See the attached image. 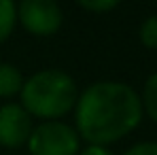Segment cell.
<instances>
[{
    "label": "cell",
    "instance_id": "cell-1",
    "mask_svg": "<svg viewBox=\"0 0 157 155\" xmlns=\"http://www.w3.org/2000/svg\"><path fill=\"white\" fill-rule=\"evenodd\" d=\"M75 130L85 145L110 147L130 136L144 119L140 94L123 81H96L78 91Z\"/></svg>",
    "mask_w": 157,
    "mask_h": 155
},
{
    "label": "cell",
    "instance_id": "cell-4",
    "mask_svg": "<svg viewBox=\"0 0 157 155\" xmlns=\"http://www.w3.org/2000/svg\"><path fill=\"white\" fill-rule=\"evenodd\" d=\"M17 24L30 36L49 38L59 32L64 24V11L57 0H19Z\"/></svg>",
    "mask_w": 157,
    "mask_h": 155
},
{
    "label": "cell",
    "instance_id": "cell-7",
    "mask_svg": "<svg viewBox=\"0 0 157 155\" xmlns=\"http://www.w3.org/2000/svg\"><path fill=\"white\" fill-rule=\"evenodd\" d=\"M140 102H142V113L144 117H149L157 126V70L151 72L140 91Z\"/></svg>",
    "mask_w": 157,
    "mask_h": 155
},
{
    "label": "cell",
    "instance_id": "cell-5",
    "mask_svg": "<svg viewBox=\"0 0 157 155\" xmlns=\"http://www.w3.org/2000/svg\"><path fill=\"white\" fill-rule=\"evenodd\" d=\"M34 119L19 102L0 104V147L19 149L24 147L32 134Z\"/></svg>",
    "mask_w": 157,
    "mask_h": 155
},
{
    "label": "cell",
    "instance_id": "cell-12",
    "mask_svg": "<svg viewBox=\"0 0 157 155\" xmlns=\"http://www.w3.org/2000/svg\"><path fill=\"white\" fill-rule=\"evenodd\" d=\"M77 155H115L110 151V147H102V145H85L81 147Z\"/></svg>",
    "mask_w": 157,
    "mask_h": 155
},
{
    "label": "cell",
    "instance_id": "cell-3",
    "mask_svg": "<svg viewBox=\"0 0 157 155\" xmlns=\"http://www.w3.org/2000/svg\"><path fill=\"white\" fill-rule=\"evenodd\" d=\"M81 136L75 126L64 119L38 121L28 138L26 147L30 155H77L81 151Z\"/></svg>",
    "mask_w": 157,
    "mask_h": 155
},
{
    "label": "cell",
    "instance_id": "cell-2",
    "mask_svg": "<svg viewBox=\"0 0 157 155\" xmlns=\"http://www.w3.org/2000/svg\"><path fill=\"white\" fill-rule=\"evenodd\" d=\"M77 98V81L59 68H45L30 75L19 91V104L36 121L64 119L75 110Z\"/></svg>",
    "mask_w": 157,
    "mask_h": 155
},
{
    "label": "cell",
    "instance_id": "cell-10",
    "mask_svg": "<svg viewBox=\"0 0 157 155\" xmlns=\"http://www.w3.org/2000/svg\"><path fill=\"white\" fill-rule=\"evenodd\" d=\"M78 6L87 13H94V15H104V13H110L115 11L121 0H75Z\"/></svg>",
    "mask_w": 157,
    "mask_h": 155
},
{
    "label": "cell",
    "instance_id": "cell-8",
    "mask_svg": "<svg viewBox=\"0 0 157 155\" xmlns=\"http://www.w3.org/2000/svg\"><path fill=\"white\" fill-rule=\"evenodd\" d=\"M15 26H17V2L0 0V45L9 41Z\"/></svg>",
    "mask_w": 157,
    "mask_h": 155
},
{
    "label": "cell",
    "instance_id": "cell-9",
    "mask_svg": "<svg viewBox=\"0 0 157 155\" xmlns=\"http://www.w3.org/2000/svg\"><path fill=\"white\" fill-rule=\"evenodd\" d=\"M138 41L144 49L157 51V13L149 15L138 28Z\"/></svg>",
    "mask_w": 157,
    "mask_h": 155
},
{
    "label": "cell",
    "instance_id": "cell-11",
    "mask_svg": "<svg viewBox=\"0 0 157 155\" xmlns=\"http://www.w3.org/2000/svg\"><path fill=\"white\" fill-rule=\"evenodd\" d=\"M123 155H157V142L155 140H142L132 145Z\"/></svg>",
    "mask_w": 157,
    "mask_h": 155
},
{
    "label": "cell",
    "instance_id": "cell-6",
    "mask_svg": "<svg viewBox=\"0 0 157 155\" xmlns=\"http://www.w3.org/2000/svg\"><path fill=\"white\" fill-rule=\"evenodd\" d=\"M26 77L11 62H0V100H13L19 96Z\"/></svg>",
    "mask_w": 157,
    "mask_h": 155
}]
</instances>
